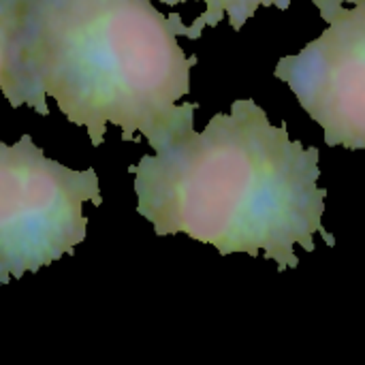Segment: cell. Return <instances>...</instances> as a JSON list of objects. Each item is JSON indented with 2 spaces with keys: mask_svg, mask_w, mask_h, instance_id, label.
<instances>
[{
  "mask_svg": "<svg viewBox=\"0 0 365 365\" xmlns=\"http://www.w3.org/2000/svg\"><path fill=\"white\" fill-rule=\"evenodd\" d=\"M128 171L137 212L156 235L184 233L222 257L263 252L278 272L299 265L297 246L314 252V235L336 246L323 227L319 150L293 141L252 98L235 101L201 133L184 126Z\"/></svg>",
  "mask_w": 365,
  "mask_h": 365,
  "instance_id": "cell-1",
  "label": "cell"
},
{
  "mask_svg": "<svg viewBox=\"0 0 365 365\" xmlns=\"http://www.w3.org/2000/svg\"><path fill=\"white\" fill-rule=\"evenodd\" d=\"M17 13L11 107L47 115L49 96L94 148L113 124L156 152L195 122L199 105H178L199 62L178 43L188 28L178 13L150 0H19Z\"/></svg>",
  "mask_w": 365,
  "mask_h": 365,
  "instance_id": "cell-2",
  "label": "cell"
},
{
  "mask_svg": "<svg viewBox=\"0 0 365 365\" xmlns=\"http://www.w3.org/2000/svg\"><path fill=\"white\" fill-rule=\"evenodd\" d=\"M86 201L103 203L94 169L47 158L30 135L0 141V287L73 255L86 240Z\"/></svg>",
  "mask_w": 365,
  "mask_h": 365,
  "instance_id": "cell-3",
  "label": "cell"
},
{
  "mask_svg": "<svg viewBox=\"0 0 365 365\" xmlns=\"http://www.w3.org/2000/svg\"><path fill=\"white\" fill-rule=\"evenodd\" d=\"M312 4L327 28L295 56L280 58L274 75L323 128L329 148L365 150V2Z\"/></svg>",
  "mask_w": 365,
  "mask_h": 365,
  "instance_id": "cell-4",
  "label": "cell"
},
{
  "mask_svg": "<svg viewBox=\"0 0 365 365\" xmlns=\"http://www.w3.org/2000/svg\"><path fill=\"white\" fill-rule=\"evenodd\" d=\"M167 6H178L190 0H160ZM197 2V0H195ZM205 11L186 28V38H199L205 28H216L225 19H229L233 30H242L246 21L263 6V9H280L287 11L293 0H203Z\"/></svg>",
  "mask_w": 365,
  "mask_h": 365,
  "instance_id": "cell-5",
  "label": "cell"
},
{
  "mask_svg": "<svg viewBox=\"0 0 365 365\" xmlns=\"http://www.w3.org/2000/svg\"><path fill=\"white\" fill-rule=\"evenodd\" d=\"M17 2L0 0V90L4 96L13 90V62L17 38Z\"/></svg>",
  "mask_w": 365,
  "mask_h": 365,
  "instance_id": "cell-6",
  "label": "cell"
},
{
  "mask_svg": "<svg viewBox=\"0 0 365 365\" xmlns=\"http://www.w3.org/2000/svg\"><path fill=\"white\" fill-rule=\"evenodd\" d=\"M321 2H327V4H359L365 0H321Z\"/></svg>",
  "mask_w": 365,
  "mask_h": 365,
  "instance_id": "cell-7",
  "label": "cell"
},
{
  "mask_svg": "<svg viewBox=\"0 0 365 365\" xmlns=\"http://www.w3.org/2000/svg\"><path fill=\"white\" fill-rule=\"evenodd\" d=\"M9 2H19V0H9Z\"/></svg>",
  "mask_w": 365,
  "mask_h": 365,
  "instance_id": "cell-8",
  "label": "cell"
}]
</instances>
